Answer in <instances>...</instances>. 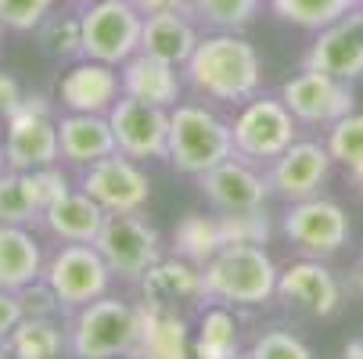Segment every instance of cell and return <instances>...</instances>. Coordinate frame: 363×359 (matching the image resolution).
Wrapping results in <instances>:
<instances>
[{"mask_svg": "<svg viewBox=\"0 0 363 359\" xmlns=\"http://www.w3.org/2000/svg\"><path fill=\"white\" fill-rule=\"evenodd\" d=\"M137 359H194L191 327L180 309L140 302V338L133 348Z\"/></svg>", "mask_w": 363, "mask_h": 359, "instance_id": "obj_20", "label": "cell"}, {"mask_svg": "<svg viewBox=\"0 0 363 359\" xmlns=\"http://www.w3.org/2000/svg\"><path fill=\"white\" fill-rule=\"evenodd\" d=\"M281 230L291 244H298L309 255H335L349 244V234H352L342 205L317 198V194L291 201L284 220H281Z\"/></svg>", "mask_w": 363, "mask_h": 359, "instance_id": "obj_12", "label": "cell"}, {"mask_svg": "<svg viewBox=\"0 0 363 359\" xmlns=\"http://www.w3.org/2000/svg\"><path fill=\"white\" fill-rule=\"evenodd\" d=\"M123 76V93L147 101V105H159V108H177L180 105V93H184V76L177 72V65H166L151 55H137L119 69Z\"/></svg>", "mask_w": 363, "mask_h": 359, "instance_id": "obj_24", "label": "cell"}, {"mask_svg": "<svg viewBox=\"0 0 363 359\" xmlns=\"http://www.w3.org/2000/svg\"><path fill=\"white\" fill-rule=\"evenodd\" d=\"M137 284H140V298L147 305H166V309H187V305H201L209 298L201 266L180 259V255L159 259Z\"/></svg>", "mask_w": 363, "mask_h": 359, "instance_id": "obj_19", "label": "cell"}, {"mask_svg": "<svg viewBox=\"0 0 363 359\" xmlns=\"http://www.w3.org/2000/svg\"><path fill=\"white\" fill-rule=\"evenodd\" d=\"M55 11V0H0V25L15 33H33Z\"/></svg>", "mask_w": 363, "mask_h": 359, "instance_id": "obj_36", "label": "cell"}, {"mask_svg": "<svg viewBox=\"0 0 363 359\" xmlns=\"http://www.w3.org/2000/svg\"><path fill=\"white\" fill-rule=\"evenodd\" d=\"M22 101H26V93H22L18 79H15V76H8V72H0V119L8 122V119L18 112Z\"/></svg>", "mask_w": 363, "mask_h": 359, "instance_id": "obj_40", "label": "cell"}, {"mask_svg": "<svg viewBox=\"0 0 363 359\" xmlns=\"http://www.w3.org/2000/svg\"><path fill=\"white\" fill-rule=\"evenodd\" d=\"M94 248L119 280H140L162 259V237L147 220H140V212H108Z\"/></svg>", "mask_w": 363, "mask_h": 359, "instance_id": "obj_8", "label": "cell"}, {"mask_svg": "<svg viewBox=\"0 0 363 359\" xmlns=\"http://www.w3.org/2000/svg\"><path fill=\"white\" fill-rule=\"evenodd\" d=\"M119 97H123L119 69L94 58H79L58 83V101L69 112H83V115H108Z\"/></svg>", "mask_w": 363, "mask_h": 359, "instance_id": "obj_17", "label": "cell"}, {"mask_svg": "<svg viewBox=\"0 0 363 359\" xmlns=\"http://www.w3.org/2000/svg\"><path fill=\"white\" fill-rule=\"evenodd\" d=\"M281 101L288 112L306 126H331L342 115L356 112V93L345 79H335L317 69H302L281 86Z\"/></svg>", "mask_w": 363, "mask_h": 359, "instance_id": "obj_11", "label": "cell"}, {"mask_svg": "<svg viewBox=\"0 0 363 359\" xmlns=\"http://www.w3.org/2000/svg\"><path fill=\"white\" fill-rule=\"evenodd\" d=\"M40 47L47 58H58V62H72V58H83V22L79 15H55L50 11L40 29Z\"/></svg>", "mask_w": 363, "mask_h": 359, "instance_id": "obj_31", "label": "cell"}, {"mask_svg": "<svg viewBox=\"0 0 363 359\" xmlns=\"http://www.w3.org/2000/svg\"><path fill=\"white\" fill-rule=\"evenodd\" d=\"M234 155V130L201 105L169 108V162L177 173L201 176Z\"/></svg>", "mask_w": 363, "mask_h": 359, "instance_id": "obj_4", "label": "cell"}, {"mask_svg": "<svg viewBox=\"0 0 363 359\" xmlns=\"http://www.w3.org/2000/svg\"><path fill=\"white\" fill-rule=\"evenodd\" d=\"M191 352L194 359H241V331L223 302L201 313L191 334Z\"/></svg>", "mask_w": 363, "mask_h": 359, "instance_id": "obj_26", "label": "cell"}, {"mask_svg": "<svg viewBox=\"0 0 363 359\" xmlns=\"http://www.w3.org/2000/svg\"><path fill=\"white\" fill-rule=\"evenodd\" d=\"M220 248H223L220 220L205 216V212H187L173 230V255H180V259H187L194 266H205Z\"/></svg>", "mask_w": 363, "mask_h": 359, "instance_id": "obj_28", "label": "cell"}, {"mask_svg": "<svg viewBox=\"0 0 363 359\" xmlns=\"http://www.w3.org/2000/svg\"><path fill=\"white\" fill-rule=\"evenodd\" d=\"M328 151L352 176L363 173V112H349L328 126Z\"/></svg>", "mask_w": 363, "mask_h": 359, "instance_id": "obj_32", "label": "cell"}, {"mask_svg": "<svg viewBox=\"0 0 363 359\" xmlns=\"http://www.w3.org/2000/svg\"><path fill=\"white\" fill-rule=\"evenodd\" d=\"M116 359H137V355H116Z\"/></svg>", "mask_w": 363, "mask_h": 359, "instance_id": "obj_48", "label": "cell"}, {"mask_svg": "<svg viewBox=\"0 0 363 359\" xmlns=\"http://www.w3.org/2000/svg\"><path fill=\"white\" fill-rule=\"evenodd\" d=\"M220 237L223 244H267L270 241V220L263 209L245 212H220Z\"/></svg>", "mask_w": 363, "mask_h": 359, "instance_id": "obj_34", "label": "cell"}, {"mask_svg": "<svg viewBox=\"0 0 363 359\" xmlns=\"http://www.w3.org/2000/svg\"><path fill=\"white\" fill-rule=\"evenodd\" d=\"M245 359H313V348L291 331H263L248 345Z\"/></svg>", "mask_w": 363, "mask_h": 359, "instance_id": "obj_35", "label": "cell"}, {"mask_svg": "<svg viewBox=\"0 0 363 359\" xmlns=\"http://www.w3.org/2000/svg\"><path fill=\"white\" fill-rule=\"evenodd\" d=\"M342 359H363V338H352L342 352Z\"/></svg>", "mask_w": 363, "mask_h": 359, "instance_id": "obj_42", "label": "cell"}, {"mask_svg": "<svg viewBox=\"0 0 363 359\" xmlns=\"http://www.w3.org/2000/svg\"><path fill=\"white\" fill-rule=\"evenodd\" d=\"M187 15L213 33H241L259 15V0H187Z\"/></svg>", "mask_w": 363, "mask_h": 359, "instance_id": "obj_30", "label": "cell"}, {"mask_svg": "<svg viewBox=\"0 0 363 359\" xmlns=\"http://www.w3.org/2000/svg\"><path fill=\"white\" fill-rule=\"evenodd\" d=\"M359 8H363V0H270V11L281 22L309 29V33H320L324 25H331Z\"/></svg>", "mask_w": 363, "mask_h": 359, "instance_id": "obj_29", "label": "cell"}, {"mask_svg": "<svg viewBox=\"0 0 363 359\" xmlns=\"http://www.w3.org/2000/svg\"><path fill=\"white\" fill-rule=\"evenodd\" d=\"M72 4H79V8H90V4H97V0H72Z\"/></svg>", "mask_w": 363, "mask_h": 359, "instance_id": "obj_46", "label": "cell"}, {"mask_svg": "<svg viewBox=\"0 0 363 359\" xmlns=\"http://www.w3.org/2000/svg\"><path fill=\"white\" fill-rule=\"evenodd\" d=\"M58 140H62V159L72 162V166H94V162L119 151L108 115L69 112V115L58 119Z\"/></svg>", "mask_w": 363, "mask_h": 359, "instance_id": "obj_23", "label": "cell"}, {"mask_svg": "<svg viewBox=\"0 0 363 359\" xmlns=\"http://www.w3.org/2000/svg\"><path fill=\"white\" fill-rule=\"evenodd\" d=\"M201 33L198 22L187 11H162V15H147L144 33H140V55H151L166 65L184 69L187 58L194 55Z\"/></svg>", "mask_w": 363, "mask_h": 359, "instance_id": "obj_21", "label": "cell"}, {"mask_svg": "<svg viewBox=\"0 0 363 359\" xmlns=\"http://www.w3.org/2000/svg\"><path fill=\"white\" fill-rule=\"evenodd\" d=\"M22 180H26V190H29L33 205L40 209V216H43L47 205H55L65 190H72V187H69V176H65L58 166H43V169L22 173Z\"/></svg>", "mask_w": 363, "mask_h": 359, "instance_id": "obj_37", "label": "cell"}, {"mask_svg": "<svg viewBox=\"0 0 363 359\" xmlns=\"http://www.w3.org/2000/svg\"><path fill=\"white\" fill-rule=\"evenodd\" d=\"M0 33H4V25H0Z\"/></svg>", "mask_w": 363, "mask_h": 359, "instance_id": "obj_49", "label": "cell"}, {"mask_svg": "<svg viewBox=\"0 0 363 359\" xmlns=\"http://www.w3.org/2000/svg\"><path fill=\"white\" fill-rule=\"evenodd\" d=\"M105 216L108 212L79 187V190H65L55 205H47L40 220L62 244H94L101 227H105Z\"/></svg>", "mask_w": 363, "mask_h": 359, "instance_id": "obj_22", "label": "cell"}, {"mask_svg": "<svg viewBox=\"0 0 363 359\" xmlns=\"http://www.w3.org/2000/svg\"><path fill=\"white\" fill-rule=\"evenodd\" d=\"M43 248L26 227L0 223V287L22 291L26 284L43 277Z\"/></svg>", "mask_w": 363, "mask_h": 359, "instance_id": "obj_25", "label": "cell"}, {"mask_svg": "<svg viewBox=\"0 0 363 359\" xmlns=\"http://www.w3.org/2000/svg\"><path fill=\"white\" fill-rule=\"evenodd\" d=\"M356 183H359V194H363V173H359V176H356Z\"/></svg>", "mask_w": 363, "mask_h": 359, "instance_id": "obj_47", "label": "cell"}, {"mask_svg": "<svg viewBox=\"0 0 363 359\" xmlns=\"http://www.w3.org/2000/svg\"><path fill=\"white\" fill-rule=\"evenodd\" d=\"M108 122L116 130V144L126 159L133 162H151V159H169V108L147 105L130 93H123Z\"/></svg>", "mask_w": 363, "mask_h": 359, "instance_id": "obj_10", "label": "cell"}, {"mask_svg": "<svg viewBox=\"0 0 363 359\" xmlns=\"http://www.w3.org/2000/svg\"><path fill=\"white\" fill-rule=\"evenodd\" d=\"M331 151L328 144L317 140H295L277 162H270V190L281 194L284 201H302L313 198L320 183L331 176Z\"/></svg>", "mask_w": 363, "mask_h": 359, "instance_id": "obj_16", "label": "cell"}, {"mask_svg": "<svg viewBox=\"0 0 363 359\" xmlns=\"http://www.w3.org/2000/svg\"><path fill=\"white\" fill-rule=\"evenodd\" d=\"M83 22V58L123 69L137 50L144 33V15L130 0H97L79 11Z\"/></svg>", "mask_w": 363, "mask_h": 359, "instance_id": "obj_6", "label": "cell"}, {"mask_svg": "<svg viewBox=\"0 0 363 359\" xmlns=\"http://www.w3.org/2000/svg\"><path fill=\"white\" fill-rule=\"evenodd\" d=\"M33 220H40V209L33 205V198L26 190L22 173H15V169L0 173V223L4 227H26Z\"/></svg>", "mask_w": 363, "mask_h": 359, "instance_id": "obj_33", "label": "cell"}, {"mask_svg": "<svg viewBox=\"0 0 363 359\" xmlns=\"http://www.w3.org/2000/svg\"><path fill=\"white\" fill-rule=\"evenodd\" d=\"M198 190L216 212H245V209H263V201L270 194V180L263 173H255L252 162L230 155L227 162L198 176Z\"/></svg>", "mask_w": 363, "mask_h": 359, "instance_id": "obj_15", "label": "cell"}, {"mask_svg": "<svg viewBox=\"0 0 363 359\" xmlns=\"http://www.w3.org/2000/svg\"><path fill=\"white\" fill-rule=\"evenodd\" d=\"M352 287L363 295V255H359V263H356V270H352Z\"/></svg>", "mask_w": 363, "mask_h": 359, "instance_id": "obj_43", "label": "cell"}, {"mask_svg": "<svg viewBox=\"0 0 363 359\" xmlns=\"http://www.w3.org/2000/svg\"><path fill=\"white\" fill-rule=\"evenodd\" d=\"M140 338V305L101 295L76 309L69 327V352L76 359H116L133 355Z\"/></svg>", "mask_w": 363, "mask_h": 359, "instance_id": "obj_3", "label": "cell"}, {"mask_svg": "<svg viewBox=\"0 0 363 359\" xmlns=\"http://www.w3.org/2000/svg\"><path fill=\"white\" fill-rule=\"evenodd\" d=\"M4 166H8V155H4V140H0V173H4Z\"/></svg>", "mask_w": 363, "mask_h": 359, "instance_id": "obj_44", "label": "cell"}, {"mask_svg": "<svg viewBox=\"0 0 363 359\" xmlns=\"http://www.w3.org/2000/svg\"><path fill=\"white\" fill-rule=\"evenodd\" d=\"M277 295L288 305H295V309L317 317V320L335 317L342 305V284L320 259H302V263H291L288 270H281Z\"/></svg>", "mask_w": 363, "mask_h": 359, "instance_id": "obj_18", "label": "cell"}, {"mask_svg": "<svg viewBox=\"0 0 363 359\" xmlns=\"http://www.w3.org/2000/svg\"><path fill=\"white\" fill-rule=\"evenodd\" d=\"M18 302H22V313H26V317H58V309H62L55 287H50L43 277L33 280V284H26V287L18 291Z\"/></svg>", "mask_w": 363, "mask_h": 359, "instance_id": "obj_38", "label": "cell"}, {"mask_svg": "<svg viewBox=\"0 0 363 359\" xmlns=\"http://www.w3.org/2000/svg\"><path fill=\"white\" fill-rule=\"evenodd\" d=\"M79 187L101 205L105 212H140L151 198V180L140 169V162L126 159L123 151L101 159L94 166H83Z\"/></svg>", "mask_w": 363, "mask_h": 359, "instance_id": "obj_13", "label": "cell"}, {"mask_svg": "<svg viewBox=\"0 0 363 359\" xmlns=\"http://www.w3.org/2000/svg\"><path fill=\"white\" fill-rule=\"evenodd\" d=\"M22 302H18V291H4L0 287V345L11 338V331L22 324Z\"/></svg>", "mask_w": 363, "mask_h": 359, "instance_id": "obj_39", "label": "cell"}, {"mask_svg": "<svg viewBox=\"0 0 363 359\" xmlns=\"http://www.w3.org/2000/svg\"><path fill=\"white\" fill-rule=\"evenodd\" d=\"M230 130H234V155L252 166L277 162L298 140V119L288 112L284 101L259 97V93L252 101H245V108L238 112Z\"/></svg>", "mask_w": 363, "mask_h": 359, "instance_id": "obj_5", "label": "cell"}, {"mask_svg": "<svg viewBox=\"0 0 363 359\" xmlns=\"http://www.w3.org/2000/svg\"><path fill=\"white\" fill-rule=\"evenodd\" d=\"M213 302L223 305H263L277 295L281 270L263 244H223L201 266Z\"/></svg>", "mask_w": 363, "mask_h": 359, "instance_id": "obj_2", "label": "cell"}, {"mask_svg": "<svg viewBox=\"0 0 363 359\" xmlns=\"http://www.w3.org/2000/svg\"><path fill=\"white\" fill-rule=\"evenodd\" d=\"M184 83L198 97L241 105L263 86V58L241 33H209L198 40L194 55L187 58Z\"/></svg>", "mask_w": 363, "mask_h": 359, "instance_id": "obj_1", "label": "cell"}, {"mask_svg": "<svg viewBox=\"0 0 363 359\" xmlns=\"http://www.w3.org/2000/svg\"><path fill=\"white\" fill-rule=\"evenodd\" d=\"M4 155L8 169L33 173L43 166H58L62 140H58V119L50 115L47 97H26L18 112L4 122Z\"/></svg>", "mask_w": 363, "mask_h": 359, "instance_id": "obj_7", "label": "cell"}, {"mask_svg": "<svg viewBox=\"0 0 363 359\" xmlns=\"http://www.w3.org/2000/svg\"><path fill=\"white\" fill-rule=\"evenodd\" d=\"M4 345L15 359H58L69 345V331H62L55 317H22Z\"/></svg>", "mask_w": 363, "mask_h": 359, "instance_id": "obj_27", "label": "cell"}, {"mask_svg": "<svg viewBox=\"0 0 363 359\" xmlns=\"http://www.w3.org/2000/svg\"><path fill=\"white\" fill-rule=\"evenodd\" d=\"M302 69H317L335 79H359L363 76V8L324 25L313 40V47L306 50Z\"/></svg>", "mask_w": 363, "mask_h": 359, "instance_id": "obj_14", "label": "cell"}, {"mask_svg": "<svg viewBox=\"0 0 363 359\" xmlns=\"http://www.w3.org/2000/svg\"><path fill=\"white\" fill-rule=\"evenodd\" d=\"M43 280L55 287L62 309L76 313L94 298L108 295L112 270L101 259V251L94 244H62L43 266Z\"/></svg>", "mask_w": 363, "mask_h": 359, "instance_id": "obj_9", "label": "cell"}, {"mask_svg": "<svg viewBox=\"0 0 363 359\" xmlns=\"http://www.w3.org/2000/svg\"><path fill=\"white\" fill-rule=\"evenodd\" d=\"M0 359H15V355L8 352V345H0Z\"/></svg>", "mask_w": 363, "mask_h": 359, "instance_id": "obj_45", "label": "cell"}, {"mask_svg": "<svg viewBox=\"0 0 363 359\" xmlns=\"http://www.w3.org/2000/svg\"><path fill=\"white\" fill-rule=\"evenodd\" d=\"M130 4L147 18V15H162V11H187V0H130Z\"/></svg>", "mask_w": 363, "mask_h": 359, "instance_id": "obj_41", "label": "cell"}]
</instances>
